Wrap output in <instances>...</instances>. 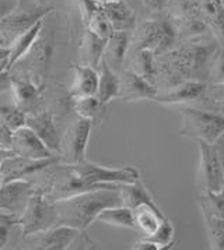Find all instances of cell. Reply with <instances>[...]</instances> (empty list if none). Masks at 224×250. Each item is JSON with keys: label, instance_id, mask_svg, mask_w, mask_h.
Returning a JSON list of instances; mask_svg holds the SVG:
<instances>
[{"label": "cell", "instance_id": "cell-45", "mask_svg": "<svg viewBox=\"0 0 224 250\" xmlns=\"http://www.w3.org/2000/svg\"><path fill=\"white\" fill-rule=\"evenodd\" d=\"M9 58H10L9 48H7V46H4V45H0V71H4V70L10 71Z\"/></svg>", "mask_w": 224, "mask_h": 250}, {"label": "cell", "instance_id": "cell-48", "mask_svg": "<svg viewBox=\"0 0 224 250\" xmlns=\"http://www.w3.org/2000/svg\"><path fill=\"white\" fill-rule=\"evenodd\" d=\"M37 3H40V4H46V0H35Z\"/></svg>", "mask_w": 224, "mask_h": 250}, {"label": "cell", "instance_id": "cell-37", "mask_svg": "<svg viewBox=\"0 0 224 250\" xmlns=\"http://www.w3.org/2000/svg\"><path fill=\"white\" fill-rule=\"evenodd\" d=\"M199 101L212 102V104H222V102H224V81L223 83H217V84H207L206 88H204L203 95Z\"/></svg>", "mask_w": 224, "mask_h": 250}, {"label": "cell", "instance_id": "cell-43", "mask_svg": "<svg viewBox=\"0 0 224 250\" xmlns=\"http://www.w3.org/2000/svg\"><path fill=\"white\" fill-rule=\"evenodd\" d=\"M195 106H201V108H204V109H210L222 115L224 118V102L222 104H212V102H203V101H198L194 104Z\"/></svg>", "mask_w": 224, "mask_h": 250}, {"label": "cell", "instance_id": "cell-7", "mask_svg": "<svg viewBox=\"0 0 224 250\" xmlns=\"http://www.w3.org/2000/svg\"><path fill=\"white\" fill-rule=\"evenodd\" d=\"M52 49H53V31L51 28L48 31L45 30V22H44L41 32L37 37L35 42L32 43L30 50L14 64V66H20L19 71L16 73L27 76L38 84H44L42 79L49 70Z\"/></svg>", "mask_w": 224, "mask_h": 250}, {"label": "cell", "instance_id": "cell-15", "mask_svg": "<svg viewBox=\"0 0 224 250\" xmlns=\"http://www.w3.org/2000/svg\"><path fill=\"white\" fill-rule=\"evenodd\" d=\"M206 85L207 84L202 81H183L170 88L158 91L153 102L167 106L192 105L202 98Z\"/></svg>", "mask_w": 224, "mask_h": 250}, {"label": "cell", "instance_id": "cell-24", "mask_svg": "<svg viewBox=\"0 0 224 250\" xmlns=\"http://www.w3.org/2000/svg\"><path fill=\"white\" fill-rule=\"evenodd\" d=\"M71 106L77 116L89 119L92 123V126L101 125L108 115V110H107L108 104L101 102L95 95L71 100Z\"/></svg>", "mask_w": 224, "mask_h": 250}, {"label": "cell", "instance_id": "cell-5", "mask_svg": "<svg viewBox=\"0 0 224 250\" xmlns=\"http://www.w3.org/2000/svg\"><path fill=\"white\" fill-rule=\"evenodd\" d=\"M53 11L52 4L19 0L17 6L0 20V45L9 46L10 42L37 22L45 20Z\"/></svg>", "mask_w": 224, "mask_h": 250}, {"label": "cell", "instance_id": "cell-46", "mask_svg": "<svg viewBox=\"0 0 224 250\" xmlns=\"http://www.w3.org/2000/svg\"><path fill=\"white\" fill-rule=\"evenodd\" d=\"M133 250H158L157 245L152 242L149 238H142L140 240H137L132 246Z\"/></svg>", "mask_w": 224, "mask_h": 250}, {"label": "cell", "instance_id": "cell-49", "mask_svg": "<svg viewBox=\"0 0 224 250\" xmlns=\"http://www.w3.org/2000/svg\"><path fill=\"white\" fill-rule=\"evenodd\" d=\"M100 3H107V1H113V0H98Z\"/></svg>", "mask_w": 224, "mask_h": 250}, {"label": "cell", "instance_id": "cell-27", "mask_svg": "<svg viewBox=\"0 0 224 250\" xmlns=\"http://www.w3.org/2000/svg\"><path fill=\"white\" fill-rule=\"evenodd\" d=\"M44 22H45V20L37 22L34 27H31L30 30L22 32L21 35L16 37L14 40L11 41L10 45L7 46V48H9V52H10V58H9L10 70L11 67H13V66H14V64H16V63H17V62L30 50V48L32 46V43L35 42L37 37H38L40 32H41L42 27H44Z\"/></svg>", "mask_w": 224, "mask_h": 250}, {"label": "cell", "instance_id": "cell-31", "mask_svg": "<svg viewBox=\"0 0 224 250\" xmlns=\"http://www.w3.org/2000/svg\"><path fill=\"white\" fill-rule=\"evenodd\" d=\"M198 207L202 215H210L224 220V189L219 191H199Z\"/></svg>", "mask_w": 224, "mask_h": 250}, {"label": "cell", "instance_id": "cell-1", "mask_svg": "<svg viewBox=\"0 0 224 250\" xmlns=\"http://www.w3.org/2000/svg\"><path fill=\"white\" fill-rule=\"evenodd\" d=\"M219 46V41L212 37L177 43L173 49L156 56V88L165 90L183 81L206 83L209 63Z\"/></svg>", "mask_w": 224, "mask_h": 250}, {"label": "cell", "instance_id": "cell-21", "mask_svg": "<svg viewBox=\"0 0 224 250\" xmlns=\"http://www.w3.org/2000/svg\"><path fill=\"white\" fill-rule=\"evenodd\" d=\"M132 212L134 229L139 230L143 235V238L152 236L154 232L158 229L161 221L165 218V215L157 207V204L154 201L142 203V204L136 206Z\"/></svg>", "mask_w": 224, "mask_h": 250}, {"label": "cell", "instance_id": "cell-4", "mask_svg": "<svg viewBox=\"0 0 224 250\" xmlns=\"http://www.w3.org/2000/svg\"><path fill=\"white\" fill-rule=\"evenodd\" d=\"M182 125L179 136L191 140H203L213 144L224 134V118L213 110L195 105L178 106Z\"/></svg>", "mask_w": 224, "mask_h": 250}, {"label": "cell", "instance_id": "cell-8", "mask_svg": "<svg viewBox=\"0 0 224 250\" xmlns=\"http://www.w3.org/2000/svg\"><path fill=\"white\" fill-rule=\"evenodd\" d=\"M71 168L84 182L101 188H112L125 183H133L140 178V172L131 165L122 168H108L86 160L79 164H71Z\"/></svg>", "mask_w": 224, "mask_h": 250}, {"label": "cell", "instance_id": "cell-10", "mask_svg": "<svg viewBox=\"0 0 224 250\" xmlns=\"http://www.w3.org/2000/svg\"><path fill=\"white\" fill-rule=\"evenodd\" d=\"M199 164L196 170V186L199 191H219L224 189V176L213 144L196 140Z\"/></svg>", "mask_w": 224, "mask_h": 250}, {"label": "cell", "instance_id": "cell-35", "mask_svg": "<svg viewBox=\"0 0 224 250\" xmlns=\"http://www.w3.org/2000/svg\"><path fill=\"white\" fill-rule=\"evenodd\" d=\"M224 81V46H219L212 56L207 70V84H217Z\"/></svg>", "mask_w": 224, "mask_h": 250}, {"label": "cell", "instance_id": "cell-32", "mask_svg": "<svg viewBox=\"0 0 224 250\" xmlns=\"http://www.w3.org/2000/svg\"><path fill=\"white\" fill-rule=\"evenodd\" d=\"M207 240L210 248L214 250H224V220L210 215H202Z\"/></svg>", "mask_w": 224, "mask_h": 250}, {"label": "cell", "instance_id": "cell-13", "mask_svg": "<svg viewBox=\"0 0 224 250\" xmlns=\"http://www.w3.org/2000/svg\"><path fill=\"white\" fill-rule=\"evenodd\" d=\"M80 229L67 225H55L52 228L22 236V245L27 249L67 250Z\"/></svg>", "mask_w": 224, "mask_h": 250}, {"label": "cell", "instance_id": "cell-51", "mask_svg": "<svg viewBox=\"0 0 224 250\" xmlns=\"http://www.w3.org/2000/svg\"><path fill=\"white\" fill-rule=\"evenodd\" d=\"M223 46H224V45H223Z\"/></svg>", "mask_w": 224, "mask_h": 250}, {"label": "cell", "instance_id": "cell-20", "mask_svg": "<svg viewBox=\"0 0 224 250\" xmlns=\"http://www.w3.org/2000/svg\"><path fill=\"white\" fill-rule=\"evenodd\" d=\"M98 90V70L86 64L73 66V83L69 88L70 100L94 97Z\"/></svg>", "mask_w": 224, "mask_h": 250}, {"label": "cell", "instance_id": "cell-34", "mask_svg": "<svg viewBox=\"0 0 224 250\" xmlns=\"http://www.w3.org/2000/svg\"><path fill=\"white\" fill-rule=\"evenodd\" d=\"M0 122L9 126L14 131L25 123V113L20 110L14 104L7 105L0 101Z\"/></svg>", "mask_w": 224, "mask_h": 250}, {"label": "cell", "instance_id": "cell-50", "mask_svg": "<svg viewBox=\"0 0 224 250\" xmlns=\"http://www.w3.org/2000/svg\"><path fill=\"white\" fill-rule=\"evenodd\" d=\"M222 3H223V6H224V0H222Z\"/></svg>", "mask_w": 224, "mask_h": 250}, {"label": "cell", "instance_id": "cell-41", "mask_svg": "<svg viewBox=\"0 0 224 250\" xmlns=\"http://www.w3.org/2000/svg\"><path fill=\"white\" fill-rule=\"evenodd\" d=\"M122 1L137 16L139 20L146 17V10H144V6H143V0H122Z\"/></svg>", "mask_w": 224, "mask_h": 250}, {"label": "cell", "instance_id": "cell-9", "mask_svg": "<svg viewBox=\"0 0 224 250\" xmlns=\"http://www.w3.org/2000/svg\"><path fill=\"white\" fill-rule=\"evenodd\" d=\"M92 123L89 119L76 116L67 125L61 136L62 164H79L87 160V146L92 130Z\"/></svg>", "mask_w": 224, "mask_h": 250}, {"label": "cell", "instance_id": "cell-3", "mask_svg": "<svg viewBox=\"0 0 224 250\" xmlns=\"http://www.w3.org/2000/svg\"><path fill=\"white\" fill-rule=\"evenodd\" d=\"M177 43V34L173 22L165 13L147 16L137 21L134 30L131 32L129 56L142 49L152 50L156 56H158L173 49Z\"/></svg>", "mask_w": 224, "mask_h": 250}, {"label": "cell", "instance_id": "cell-42", "mask_svg": "<svg viewBox=\"0 0 224 250\" xmlns=\"http://www.w3.org/2000/svg\"><path fill=\"white\" fill-rule=\"evenodd\" d=\"M213 147L216 154H217V158H219V162H220V168H222V172H223L224 176V134L214 141Z\"/></svg>", "mask_w": 224, "mask_h": 250}, {"label": "cell", "instance_id": "cell-28", "mask_svg": "<svg viewBox=\"0 0 224 250\" xmlns=\"http://www.w3.org/2000/svg\"><path fill=\"white\" fill-rule=\"evenodd\" d=\"M128 66L129 67H126V69H131L136 74L142 76L146 80L154 84L157 66H156V55L152 50L142 49L134 52L128 59Z\"/></svg>", "mask_w": 224, "mask_h": 250}, {"label": "cell", "instance_id": "cell-36", "mask_svg": "<svg viewBox=\"0 0 224 250\" xmlns=\"http://www.w3.org/2000/svg\"><path fill=\"white\" fill-rule=\"evenodd\" d=\"M17 227V220L14 217L0 212V249H3L10 239L13 228Z\"/></svg>", "mask_w": 224, "mask_h": 250}, {"label": "cell", "instance_id": "cell-39", "mask_svg": "<svg viewBox=\"0 0 224 250\" xmlns=\"http://www.w3.org/2000/svg\"><path fill=\"white\" fill-rule=\"evenodd\" d=\"M168 0H143V6L146 10V17L153 16V14H160L165 10V4Z\"/></svg>", "mask_w": 224, "mask_h": 250}, {"label": "cell", "instance_id": "cell-25", "mask_svg": "<svg viewBox=\"0 0 224 250\" xmlns=\"http://www.w3.org/2000/svg\"><path fill=\"white\" fill-rule=\"evenodd\" d=\"M95 97L104 104H110L119 97V73L112 70L104 59L98 67V90Z\"/></svg>", "mask_w": 224, "mask_h": 250}, {"label": "cell", "instance_id": "cell-26", "mask_svg": "<svg viewBox=\"0 0 224 250\" xmlns=\"http://www.w3.org/2000/svg\"><path fill=\"white\" fill-rule=\"evenodd\" d=\"M105 42L107 41L95 35L92 31H84L80 43V55H82V64L91 66L98 70L100 63H101L102 56H104V49H105Z\"/></svg>", "mask_w": 224, "mask_h": 250}, {"label": "cell", "instance_id": "cell-18", "mask_svg": "<svg viewBox=\"0 0 224 250\" xmlns=\"http://www.w3.org/2000/svg\"><path fill=\"white\" fill-rule=\"evenodd\" d=\"M24 125L27 127H30L53 154H59L62 134L56 127V123H55L51 110L42 109L35 113L25 115Z\"/></svg>", "mask_w": 224, "mask_h": 250}, {"label": "cell", "instance_id": "cell-40", "mask_svg": "<svg viewBox=\"0 0 224 250\" xmlns=\"http://www.w3.org/2000/svg\"><path fill=\"white\" fill-rule=\"evenodd\" d=\"M11 137H13V130L9 126L0 122V148L1 150L10 151Z\"/></svg>", "mask_w": 224, "mask_h": 250}, {"label": "cell", "instance_id": "cell-44", "mask_svg": "<svg viewBox=\"0 0 224 250\" xmlns=\"http://www.w3.org/2000/svg\"><path fill=\"white\" fill-rule=\"evenodd\" d=\"M11 87V73L9 70L0 71V95L10 91Z\"/></svg>", "mask_w": 224, "mask_h": 250}, {"label": "cell", "instance_id": "cell-47", "mask_svg": "<svg viewBox=\"0 0 224 250\" xmlns=\"http://www.w3.org/2000/svg\"><path fill=\"white\" fill-rule=\"evenodd\" d=\"M11 154H13L11 151H6V150H1V148H0V162L4 160L6 157H9V155H11Z\"/></svg>", "mask_w": 224, "mask_h": 250}, {"label": "cell", "instance_id": "cell-30", "mask_svg": "<svg viewBox=\"0 0 224 250\" xmlns=\"http://www.w3.org/2000/svg\"><path fill=\"white\" fill-rule=\"evenodd\" d=\"M97 221L102 224L119 227V228H131L134 229V221H133V212L129 207L119 204L107 207L97 215Z\"/></svg>", "mask_w": 224, "mask_h": 250}, {"label": "cell", "instance_id": "cell-12", "mask_svg": "<svg viewBox=\"0 0 224 250\" xmlns=\"http://www.w3.org/2000/svg\"><path fill=\"white\" fill-rule=\"evenodd\" d=\"M37 189V183L27 179L6 182L0 185V212L19 220L27 203Z\"/></svg>", "mask_w": 224, "mask_h": 250}, {"label": "cell", "instance_id": "cell-29", "mask_svg": "<svg viewBox=\"0 0 224 250\" xmlns=\"http://www.w3.org/2000/svg\"><path fill=\"white\" fill-rule=\"evenodd\" d=\"M119 191H121V197H122V204L129 207L131 210H133L136 206H139L142 203L154 201L152 193L146 188L142 178H139L133 183L119 185Z\"/></svg>", "mask_w": 224, "mask_h": 250}, {"label": "cell", "instance_id": "cell-23", "mask_svg": "<svg viewBox=\"0 0 224 250\" xmlns=\"http://www.w3.org/2000/svg\"><path fill=\"white\" fill-rule=\"evenodd\" d=\"M199 10L219 43L224 45V6L222 0H199Z\"/></svg>", "mask_w": 224, "mask_h": 250}, {"label": "cell", "instance_id": "cell-17", "mask_svg": "<svg viewBox=\"0 0 224 250\" xmlns=\"http://www.w3.org/2000/svg\"><path fill=\"white\" fill-rule=\"evenodd\" d=\"M158 90L153 83L136 74L131 69H125L119 73V100L125 102L137 101H154Z\"/></svg>", "mask_w": 224, "mask_h": 250}, {"label": "cell", "instance_id": "cell-38", "mask_svg": "<svg viewBox=\"0 0 224 250\" xmlns=\"http://www.w3.org/2000/svg\"><path fill=\"white\" fill-rule=\"evenodd\" d=\"M100 243H97L92 239L91 236L87 233V229H80L77 236L74 238L73 243L70 245V249H82V250H90V249H100L101 246H98Z\"/></svg>", "mask_w": 224, "mask_h": 250}, {"label": "cell", "instance_id": "cell-11", "mask_svg": "<svg viewBox=\"0 0 224 250\" xmlns=\"http://www.w3.org/2000/svg\"><path fill=\"white\" fill-rule=\"evenodd\" d=\"M59 162H62L61 155H53L44 160H32L11 154L0 162V185L11 180L27 179Z\"/></svg>", "mask_w": 224, "mask_h": 250}, {"label": "cell", "instance_id": "cell-16", "mask_svg": "<svg viewBox=\"0 0 224 250\" xmlns=\"http://www.w3.org/2000/svg\"><path fill=\"white\" fill-rule=\"evenodd\" d=\"M10 151L14 155L32 158V160H44L53 155H59V154H53L42 143L41 139L25 125L13 131Z\"/></svg>", "mask_w": 224, "mask_h": 250}, {"label": "cell", "instance_id": "cell-2", "mask_svg": "<svg viewBox=\"0 0 224 250\" xmlns=\"http://www.w3.org/2000/svg\"><path fill=\"white\" fill-rule=\"evenodd\" d=\"M122 204L119 186L86 191L55 201L58 225H67L76 229H87L97 215L107 207Z\"/></svg>", "mask_w": 224, "mask_h": 250}, {"label": "cell", "instance_id": "cell-19", "mask_svg": "<svg viewBox=\"0 0 224 250\" xmlns=\"http://www.w3.org/2000/svg\"><path fill=\"white\" fill-rule=\"evenodd\" d=\"M131 46V32L128 31H113L111 37L105 42V49L102 59L116 73L126 69V62L129 58Z\"/></svg>", "mask_w": 224, "mask_h": 250}, {"label": "cell", "instance_id": "cell-22", "mask_svg": "<svg viewBox=\"0 0 224 250\" xmlns=\"http://www.w3.org/2000/svg\"><path fill=\"white\" fill-rule=\"evenodd\" d=\"M102 10L111 22L113 31H128L132 32L137 24V16L133 13L122 0H113L101 3Z\"/></svg>", "mask_w": 224, "mask_h": 250}, {"label": "cell", "instance_id": "cell-14", "mask_svg": "<svg viewBox=\"0 0 224 250\" xmlns=\"http://www.w3.org/2000/svg\"><path fill=\"white\" fill-rule=\"evenodd\" d=\"M44 88H45L44 84H38L27 76L11 73L10 92L13 104L25 115L42 110L40 109V106H41V94Z\"/></svg>", "mask_w": 224, "mask_h": 250}, {"label": "cell", "instance_id": "cell-6", "mask_svg": "<svg viewBox=\"0 0 224 250\" xmlns=\"http://www.w3.org/2000/svg\"><path fill=\"white\" fill-rule=\"evenodd\" d=\"M55 225H58L55 203L45 199L40 183H37V189L27 203L24 212L17 220V227H20L22 236H28L31 233L41 232Z\"/></svg>", "mask_w": 224, "mask_h": 250}, {"label": "cell", "instance_id": "cell-33", "mask_svg": "<svg viewBox=\"0 0 224 250\" xmlns=\"http://www.w3.org/2000/svg\"><path fill=\"white\" fill-rule=\"evenodd\" d=\"M149 239L157 245L158 250L171 249L175 242V228H174L173 222L165 217L161 221L158 229L156 230L152 236H149Z\"/></svg>", "mask_w": 224, "mask_h": 250}]
</instances>
